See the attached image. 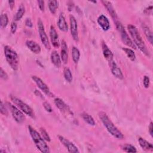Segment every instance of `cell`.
Instances as JSON below:
<instances>
[{"label": "cell", "instance_id": "19", "mask_svg": "<svg viewBox=\"0 0 153 153\" xmlns=\"http://www.w3.org/2000/svg\"><path fill=\"white\" fill-rule=\"evenodd\" d=\"M97 23L99 25V26L102 27V29L105 31L108 30L110 27L109 22L108 18L104 15H100L98 17Z\"/></svg>", "mask_w": 153, "mask_h": 153}, {"label": "cell", "instance_id": "12", "mask_svg": "<svg viewBox=\"0 0 153 153\" xmlns=\"http://www.w3.org/2000/svg\"><path fill=\"white\" fill-rule=\"evenodd\" d=\"M109 66L111 68V71L113 75L119 79H123L124 78V75L121 69L118 66L117 63L113 60L109 62Z\"/></svg>", "mask_w": 153, "mask_h": 153}, {"label": "cell", "instance_id": "2", "mask_svg": "<svg viewBox=\"0 0 153 153\" xmlns=\"http://www.w3.org/2000/svg\"><path fill=\"white\" fill-rule=\"evenodd\" d=\"M99 118L103 124L104 126L108 130V131L114 137L118 139H124V136L123 134L120 131L117 127L114 124L112 121L109 118L108 115L104 112H100L99 114Z\"/></svg>", "mask_w": 153, "mask_h": 153}, {"label": "cell", "instance_id": "22", "mask_svg": "<svg viewBox=\"0 0 153 153\" xmlns=\"http://www.w3.org/2000/svg\"><path fill=\"white\" fill-rule=\"evenodd\" d=\"M138 142L141 146V148L145 150V151H152L153 150V146L152 145L148 142L147 140L144 139L142 137H139L138 138Z\"/></svg>", "mask_w": 153, "mask_h": 153}, {"label": "cell", "instance_id": "27", "mask_svg": "<svg viewBox=\"0 0 153 153\" xmlns=\"http://www.w3.org/2000/svg\"><path fill=\"white\" fill-rule=\"evenodd\" d=\"M79 57H80V52L79 50L76 47H73L72 48V57L73 61L75 63H76L78 62L79 59Z\"/></svg>", "mask_w": 153, "mask_h": 153}, {"label": "cell", "instance_id": "8", "mask_svg": "<svg viewBox=\"0 0 153 153\" xmlns=\"http://www.w3.org/2000/svg\"><path fill=\"white\" fill-rule=\"evenodd\" d=\"M38 32H39V37L41 39V41L42 42V43L43 44V45H44V47H45L46 49L47 50H50L51 48V46L49 42V40L48 38V36L47 35V33L45 31L44 29V26L43 25V23L41 21V20L40 19H39L38 20Z\"/></svg>", "mask_w": 153, "mask_h": 153}, {"label": "cell", "instance_id": "14", "mask_svg": "<svg viewBox=\"0 0 153 153\" xmlns=\"http://www.w3.org/2000/svg\"><path fill=\"white\" fill-rule=\"evenodd\" d=\"M50 40L53 45L54 47H59V36L54 27L53 25L50 26Z\"/></svg>", "mask_w": 153, "mask_h": 153}, {"label": "cell", "instance_id": "35", "mask_svg": "<svg viewBox=\"0 0 153 153\" xmlns=\"http://www.w3.org/2000/svg\"><path fill=\"white\" fill-rule=\"evenodd\" d=\"M42 105H43V106H44V109L47 112H52L53 109H52V108H51V105H50V104L49 103H48L47 102H44Z\"/></svg>", "mask_w": 153, "mask_h": 153}, {"label": "cell", "instance_id": "26", "mask_svg": "<svg viewBox=\"0 0 153 153\" xmlns=\"http://www.w3.org/2000/svg\"><path fill=\"white\" fill-rule=\"evenodd\" d=\"M25 13V6L23 4H21L20 5V7L18 8V10L15 15L14 17V19L16 20H19L22 19V17H23V16L24 15Z\"/></svg>", "mask_w": 153, "mask_h": 153}, {"label": "cell", "instance_id": "20", "mask_svg": "<svg viewBox=\"0 0 153 153\" xmlns=\"http://www.w3.org/2000/svg\"><path fill=\"white\" fill-rule=\"evenodd\" d=\"M50 59L51 63L57 68L61 67L62 60L61 58L56 51H53L51 53Z\"/></svg>", "mask_w": 153, "mask_h": 153}, {"label": "cell", "instance_id": "1", "mask_svg": "<svg viewBox=\"0 0 153 153\" xmlns=\"http://www.w3.org/2000/svg\"><path fill=\"white\" fill-rule=\"evenodd\" d=\"M127 29L130 33V35L133 39V42L136 47L138 48L147 57H150V53L147 48L143 40L142 39L137 29L133 25L129 24L127 25Z\"/></svg>", "mask_w": 153, "mask_h": 153}, {"label": "cell", "instance_id": "28", "mask_svg": "<svg viewBox=\"0 0 153 153\" xmlns=\"http://www.w3.org/2000/svg\"><path fill=\"white\" fill-rule=\"evenodd\" d=\"M123 50L124 51V53L126 54L128 58L131 60L134 61L136 59V55L134 52L130 48H123Z\"/></svg>", "mask_w": 153, "mask_h": 153}, {"label": "cell", "instance_id": "29", "mask_svg": "<svg viewBox=\"0 0 153 153\" xmlns=\"http://www.w3.org/2000/svg\"><path fill=\"white\" fill-rule=\"evenodd\" d=\"M63 75L65 79L68 82H71L72 81V74L71 70L68 68H65L63 70Z\"/></svg>", "mask_w": 153, "mask_h": 153}, {"label": "cell", "instance_id": "37", "mask_svg": "<svg viewBox=\"0 0 153 153\" xmlns=\"http://www.w3.org/2000/svg\"><path fill=\"white\" fill-rule=\"evenodd\" d=\"M17 30V25L15 22H12L11 25V32L12 33H15L16 31Z\"/></svg>", "mask_w": 153, "mask_h": 153}, {"label": "cell", "instance_id": "10", "mask_svg": "<svg viewBox=\"0 0 153 153\" xmlns=\"http://www.w3.org/2000/svg\"><path fill=\"white\" fill-rule=\"evenodd\" d=\"M69 22H70V29L71 35L73 39L75 41H78L79 39L78 37V25L77 22L75 18L71 15L69 17Z\"/></svg>", "mask_w": 153, "mask_h": 153}, {"label": "cell", "instance_id": "36", "mask_svg": "<svg viewBox=\"0 0 153 153\" xmlns=\"http://www.w3.org/2000/svg\"><path fill=\"white\" fill-rule=\"evenodd\" d=\"M0 76L1 78L5 80V81H7L8 78V75L7 74V73L3 70V69L2 68H1V71H0Z\"/></svg>", "mask_w": 153, "mask_h": 153}, {"label": "cell", "instance_id": "24", "mask_svg": "<svg viewBox=\"0 0 153 153\" xmlns=\"http://www.w3.org/2000/svg\"><path fill=\"white\" fill-rule=\"evenodd\" d=\"M81 117H82V119L84 120V121L85 122H86L87 124H88L89 125H90V126L95 125V121H94L93 118L88 114L84 112L81 114Z\"/></svg>", "mask_w": 153, "mask_h": 153}, {"label": "cell", "instance_id": "31", "mask_svg": "<svg viewBox=\"0 0 153 153\" xmlns=\"http://www.w3.org/2000/svg\"><path fill=\"white\" fill-rule=\"evenodd\" d=\"M8 19L6 14H2L1 15V27L2 28H5L8 24Z\"/></svg>", "mask_w": 153, "mask_h": 153}, {"label": "cell", "instance_id": "13", "mask_svg": "<svg viewBox=\"0 0 153 153\" xmlns=\"http://www.w3.org/2000/svg\"><path fill=\"white\" fill-rule=\"evenodd\" d=\"M54 103L56 107L63 114H71V111L69 106L60 98H56L54 99Z\"/></svg>", "mask_w": 153, "mask_h": 153}, {"label": "cell", "instance_id": "25", "mask_svg": "<svg viewBox=\"0 0 153 153\" xmlns=\"http://www.w3.org/2000/svg\"><path fill=\"white\" fill-rule=\"evenodd\" d=\"M59 7V2L57 1H48V8L50 11L53 14H55L56 10Z\"/></svg>", "mask_w": 153, "mask_h": 153}, {"label": "cell", "instance_id": "3", "mask_svg": "<svg viewBox=\"0 0 153 153\" xmlns=\"http://www.w3.org/2000/svg\"><path fill=\"white\" fill-rule=\"evenodd\" d=\"M28 130L30 133V135L35 143V145L37 147V148L43 153H49L50 149L48 146L45 142V140L42 138V137L40 135L38 132L35 130L33 127L30 126H28Z\"/></svg>", "mask_w": 153, "mask_h": 153}, {"label": "cell", "instance_id": "41", "mask_svg": "<svg viewBox=\"0 0 153 153\" xmlns=\"http://www.w3.org/2000/svg\"><path fill=\"white\" fill-rule=\"evenodd\" d=\"M148 128H149V134H151V136H152V133H153V132H152L153 126H152V122L150 123V124H149Z\"/></svg>", "mask_w": 153, "mask_h": 153}, {"label": "cell", "instance_id": "17", "mask_svg": "<svg viewBox=\"0 0 153 153\" xmlns=\"http://www.w3.org/2000/svg\"><path fill=\"white\" fill-rule=\"evenodd\" d=\"M61 59L63 63L66 64L68 60V46L66 42L64 40H62L61 44Z\"/></svg>", "mask_w": 153, "mask_h": 153}, {"label": "cell", "instance_id": "9", "mask_svg": "<svg viewBox=\"0 0 153 153\" xmlns=\"http://www.w3.org/2000/svg\"><path fill=\"white\" fill-rule=\"evenodd\" d=\"M32 79L33 81L35 82V84L37 85V86L39 87V88L44 92L47 96H48L50 97H53V94L51 92L50 88L47 86V85L38 76L35 75L32 76Z\"/></svg>", "mask_w": 153, "mask_h": 153}, {"label": "cell", "instance_id": "18", "mask_svg": "<svg viewBox=\"0 0 153 153\" xmlns=\"http://www.w3.org/2000/svg\"><path fill=\"white\" fill-rule=\"evenodd\" d=\"M102 48L103 54L105 58L109 62L113 60V57H114L113 53H112V51L110 50L109 47L107 46V45L103 41L102 42Z\"/></svg>", "mask_w": 153, "mask_h": 153}, {"label": "cell", "instance_id": "4", "mask_svg": "<svg viewBox=\"0 0 153 153\" xmlns=\"http://www.w3.org/2000/svg\"><path fill=\"white\" fill-rule=\"evenodd\" d=\"M4 54L10 67L14 70L17 71L19 68V59L17 53L10 46L5 45L4 48Z\"/></svg>", "mask_w": 153, "mask_h": 153}, {"label": "cell", "instance_id": "16", "mask_svg": "<svg viewBox=\"0 0 153 153\" xmlns=\"http://www.w3.org/2000/svg\"><path fill=\"white\" fill-rule=\"evenodd\" d=\"M27 48L33 53L39 54L41 52V47L35 41L32 40H27L26 42Z\"/></svg>", "mask_w": 153, "mask_h": 153}, {"label": "cell", "instance_id": "7", "mask_svg": "<svg viewBox=\"0 0 153 153\" xmlns=\"http://www.w3.org/2000/svg\"><path fill=\"white\" fill-rule=\"evenodd\" d=\"M6 105L10 109L11 115L14 120L19 124H22L25 120V117L23 112L19 109L16 106L14 105L10 102H7Z\"/></svg>", "mask_w": 153, "mask_h": 153}, {"label": "cell", "instance_id": "40", "mask_svg": "<svg viewBox=\"0 0 153 153\" xmlns=\"http://www.w3.org/2000/svg\"><path fill=\"white\" fill-rule=\"evenodd\" d=\"M25 24L27 26L29 27H32V21L30 19H27L26 20V22H25Z\"/></svg>", "mask_w": 153, "mask_h": 153}, {"label": "cell", "instance_id": "38", "mask_svg": "<svg viewBox=\"0 0 153 153\" xmlns=\"http://www.w3.org/2000/svg\"><path fill=\"white\" fill-rule=\"evenodd\" d=\"M38 6H39V9L41 10V11H43L44 10V1H42V0L38 1Z\"/></svg>", "mask_w": 153, "mask_h": 153}, {"label": "cell", "instance_id": "11", "mask_svg": "<svg viewBox=\"0 0 153 153\" xmlns=\"http://www.w3.org/2000/svg\"><path fill=\"white\" fill-rule=\"evenodd\" d=\"M58 138L60 142L67 148L68 151L69 152H73V153H76V152H79V150L78 149L77 147L73 144L71 142H70L69 140H68L66 138L62 136L59 135Z\"/></svg>", "mask_w": 153, "mask_h": 153}, {"label": "cell", "instance_id": "34", "mask_svg": "<svg viewBox=\"0 0 153 153\" xmlns=\"http://www.w3.org/2000/svg\"><path fill=\"white\" fill-rule=\"evenodd\" d=\"M149 82H150V81H149V78L148 76H146V75L144 76L143 79V84L144 87H145L146 88H148L149 87Z\"/></svg>", "mask_w": 153, "mask_h": 153}, {"label": "cell", "instance_id": "33", "mask_svg": "<svg viewBox=\"0 0 153 153\" xmlns=\"http://www.w3.org/2000/svg\"><path fill=\"white\" fill-rule=\"evenodd\" d=\"M0 111L1 113L4 115H8V111L5 107V105H4L3 102L1 101V105H0Z\"/></svg>", "mask_w": 153, "mask_h": 153}, {"label": "cell", "instance_id": "32", "mask_svg": "<svg viewBox=\"0 0 153 153\" xmlns=\"http://www.w3.org/2000/svg\"><path fill=\"white\" fill-rule=\"evenodd\" d=\"M40 133H41V136H42V138H43L45 140L48 141V142H50V141L51 140L50 136L48 135V133L47 132V131H46L44 128H40Z\"/></svg>", "mask_w": 153, "mask_h": 153}, {"label": "cell", "instance_id": "6", "mask_svg": "<svg viewBox=\"0 0 153 153\" xmlns=\"http://www.w3.org/2000/svg\"><path fill=\"white\" fill-rule=\"evenodd\" d=\"M115 25H116L117 30H118V32L121 35V39H122L123 42H124V44H125L126 45H127L131 48L136 49V47L135 46V45L134 44V43L133 42V41L130 39V38L129 37L128 33L126 31V30H125L124 26H123V25L121 24V23L120 21H118L115 23Z\"/></svg>", "mask_w": 153, "mask_h": 153}, {"label": "cell", "instance_id": "42", "mask_svg": "<svg viewBox=\"0 0 153 153\" xmlns=\"http://www.w3.org/2000/svg\"><path fill=\"white\" fill-rule=\"evenodd\" d=\"M8 3H9V5H10V7L11 9H13L14 6V1H8Z\"/></svg>", "mask_w": 153, "mask_h": 153}, {"label": "cell", "instance_id": "21", "mask_svg": "<svg viewBox=\"0 0 153 153\" xmlns=\"http://www.w3.org/2000/svg\"><path fill=\"white\" fill-rule=\"evenodd\" d=\"M57 25L59 29L63 31V32H66L68 29V26L67 25V23L65 20V17L62 14H60L59 17V20L57 22Z\"/></svg>", "mask_w": 153, "mask_h": 153}, {"label": "cell", "instance_id": "39", "mask_svg": "<svg viewBox=\"0 0 153 153\" xmlns=\"http://www.w3.org/2000/svg\"><path fill=\"white\" fill-rule=\"evenodd\" d=\"M152 6H150V7H148L146 8L145 9L144 13L146 14H149V11H150V13L152 14Z\"/></svg>", "mask_w": 153, "mask_h": 153}, {"label": "cell", "instance_id": "30", "mask_svg": "<svg viewBox=\"0 0 153 153\" xmlns=\"http://www.w3.org/2000/svg\"><path fill=\"white\" fill-rule=\"evenodd\" d=\"M122 149L126 152H136L137 150L136 148L130 145V144H126L122 146Z\"/></svg>", "mask_w": 153, "mask_h": 153}, {"label": "cell", "instance_id": "5", "mask_svg": "<svg viewBox=\"0 0 153 153\" xmlns=\"http://www.w3.org/2000/svg\"><path fill=\"white\" fill-rule=\"evenodd\" d=\"M10 99L12 100V102L14 103L16 106L20 109L23 112L26 114V115H29V117L32 118H35L34 112L32 110V109L26 103L23 102L20 99L15 97L14 96H10Z\"/></svg>", "mask_w": 153, "mask_h": 153}, {"label": "cell", "instance_id": "23", "mask_svg": "<svg viewBox=\"0 0 153 153\" xmlns=\"http://www.w3.org/2000/svg\"><path fill=\"white\" fill-rule=\"evenodd\" d=\"M142 27L143 29V30L145 33V35L148 39V41L151 44H152V33L148 26H147L145 24H142Z\"/></svg>", "mask_w": 153, "mask_h": 153}, {"label": "cell", "instance_id": "15", "mask_svg": "<svg viewBox=\"0 0 153 153\" xmlns=\"http://www.w3.org/2000/svg\"><path fill=\"white\" fill-rule=\"evenodd\" d=\"M102 2L103 3V4L105 7V8L107 9L109 13L111 14V16L112 18L113 19L114 21L115 22V23L119 21L118 20V17H117V13L114 10L113 6L112 5V4L109 1H102Z\"/></svg>", "mask_w": 153, "mask_h": 153}]
</instances>
